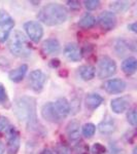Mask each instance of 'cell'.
Returning <instances> with one entry per match:
<instances>
[{
	"label": "cell",
	"instance_id": "39",
	"mask_svg": "<svg viewBox=\"0 0 137 154\" xmlns=\"http://www.w3.org/2000/svg\"><path fill=\"white\" fill-rule=\"evenodd\" d=\"M4 153V145L3 143L0 141V154H3Z\"/></svg>",
	"mask_w": 137,
	"mask_h": 154
},
{
	"label": "cell",
	"instance_id": "8",
	"mask_svg": "<svg viewBox=\"0 0 137 154\" xmlns=\"http://www.w3.org/2000/svg\"><path fill=\"white\" fill-rule=\"evenodd\" d=\"M28 81H29L30 88L33 89L36 93H40L42 89H43L44 84H46V75L40 70V69H36V70L30 72Z\"/></svg>",
	"mask_w": 137,
	"mask_h": 154
},
{
	"label": "cell",
	"instance_id": "38",
	"mask_svg": "<svg viewBox=\"0 0 137 154\" xmlns=\"http://www.w3.org/2000/svg\"><path fill=\"white\" fill-rule=\"evenodd\" d=\"M39 154H54L53 151L51 150V149H49V148H44L43 150L41 151Z\"/></svg>",
	"mask_w": 137,
	"mask_h": 154
},
{
	"label": "cell",
	"instance_id": "40",
	"mask_svg": "<svg viewBox=\"0 0 137 154\" xmlns=\"http://www.w3.org/2000/svg\"><path fill=\"white\" fill-rule=\"evenodd\" d=\"M136 151H137V148H136V147H134V149H133V153H132V154H136V153H137Z\"/></svg>",
	"mask_w": 137,
	"mask_h": 154
},
{
	"label": "cell",
	"instance_id": "9",
	"mask_svg": "<svg viewBox=\"0 0 137 154\" xmlns=\"http://www.w3.org/2000/svg\"><path fill=\"white\" fill-rule=\"evenodd\" d=\"M97 22H98V25L100 26V28L105 30V31L113 30L116 28V23H118L116 14H114L113 12L108 11L101 12V14H99Z\"/></svg>",
	"mask_w": 137,
	"mask_h": 154
},
{
	"label": "cell",
	"instance_id": "30",
	"mask_svg": "<svg viewBox=\"0 0 137 154\" xmlns=\"http://www.w3.org/2000/svg\"><path fill=\"white\" fill-rule=\"evenodd\" d=\"M55 153L56 154H71V149L63 144H58L55 147Z\"/></svg>",
	"mask_w": 137,
	"mask_h": 154
},
{
	"label": "cell",
	"instance_id": "35",
	"mask_svg": "<svg viewBox=\"0 0 137 154\" xmlns=\"http://www.w3.org/2000/svg\"><path fill=\"white\" fill-rule=\"evenodd\" d=\"M67 4L73 11H76V9L81 8V2L79 1H75V0H72V1H67Z\"/></svg>",
	"mask_w": 137,
	"mask_h": 154
},
{
	"label": "cell",
	"instance_id": "17",
	"mask_svg": "<svg viewBox=\"0 0 137 154\" xmlns=\"http://www.w3.org/2000/svg\"><path fill=\"white\" fill-rule=\"evenodd\" d=\"M104 102V98L97 93H90L86 96L84 104L90 110H95Z\"/></svg>",
	"mask_w": 137,
	"mask_h": 154
},
{
	"label": "cell",
	"instance_id": "21",
	"mask_svg": "<svg viewBox=\"0 0 137 154\" xmlns=\"http://www.w3.org/2000/svg\"><path fill=\"white\" fill-rule=\"evenodd\" d=\"M78 73L81 78L84 81H90L95 77L96 69L92 65H84L78 69Z\"/></svg>",
	"mask_w": 137,
	"mask_h": 154
},
{
	"label": "cell",
	"instance_id": "37",
	"mask_svg": "<svg viewBox=\"0 0 137 154\" xmlns=\"http://www.w3.org/2000/svg\"><path fill=\"white\" fill-rule=\"evenodd\" d=\"M128 29L130 30V31L134 32V33H136V32H137V24H136V22L129 24V25H128Z\"/></svg>",
	"mask_w": 137,
	"mask_h": 154
},
{
	"label": "cell",
	"instance_id": "7",
	"mask_svg": "<svg viewBox=\"0 0 137 154\" xmlns=\"http://www.w3.org/2000/svg\"><path fill=\"white\" fill-rule=\"evenodd\" d=\"M6 131H7V142H6L7 154H17L19 152L20 146H21L20 133L14 126H11Z\"/></svg>",
	"mask_w": 137,
	"mask_h": 154
},
{
	"label": "cell",
	"instance_id": "24",
	"mask_svg": "<svg viewBox=\"0 0 137 154\" xmlns=\"http://www.w3.org/2000/svg\"><path fill=\"white\" fill-rule=\"evenodd\" d=\"M130 7V2L129 1H113L110 2L109 8L110 11L116 14V12H125Z\"/></svg>",
	"mask_w": 137,
	"mask_h": 154
},
{
	"label": "cell",
	"instance_id": "20",
	"mask_svg": "<svg viewBox=\"0 0 137 154\" xmlns=\"http://www.w3.org/2000/svg\"><path fill=\"white\" fill-rule=\"evenodd\" d=\"M137 68V60L134 57H129L122 63V70L127 75H132L135 73Z\"/></svg>",
	"mask_w": 137,
	"mask_h": 154
},
{
	"label": "cell",
	"instance_id": "6",
	"mask_svg": "<svg viewBox=\"0 0 137 154\" xmlns=\"http://www.w3.org/2000/svg\"><path fill=\"white\" fill-rule=\"evenodd\" d=\"M24 30L27 34V38L32 40L34 43H38L43 36V27L39 22L29 21L24 24Z\"/></svg>",
	"mask_w": 137,
	"mask_h": 154
},
{
	"label": "cell",
	"instance_id": "4",
	"mask_svg": "<svg viewBox=\"0 0 137 154\" xmlns=\"http://www.w3.org/2000/svg\"><path fill=\"white\" fill-rule=\"evenodd\" d=\"M116 72V63L108 56H102L98 61L97 75L100 79L109 78Z\"/></svg>",
	"mask_w": 137,
	"mask_h": 154
},
{
	"label": "cell",
	"instance_id": "11",
	"mask_svg": "<svg viewBox=\"0 0 137 154\" xmlns=\"http://www.w3.org/2000/svg\"><path fill=\"white\" fill-rule=\"evenodd\" d=\"M131 104V97L122 96L119 98H114L110 102V108L113 113L121 114L127 111Z\"/></svg>",
	"mask_w": 137,
	"mask_h": 154
},
{
	"label": "cell",
	"instance_id": "32",
	"mask_svg": "<svg viewBox=\"0 0 137 154\" xmlns=\"http://www.w3.org/2000/svg\"><path fill=\"white\" fill-rule=\"evenodd\" d=\"M109 154H125L124 149L121 148L116 143H110L109 145Z\"/></svg>",
	"mask_w": 137,
	"mask_h": 154
},
{
	"label": "cell",
	"instance_id": "3",
	"mask_svg": "<svg viewBox=\"0 0 137 154\" xmlns=\"http://www.w3.org/2000/svg\"><path fill=\"white\" fill-rule=\"evenodd\" d=\"M8 41V49L14 56L18 58H28L32 54L31 44L21 31H14Z\"/></svg>",
	"mask_w": 137,
	"mask_h": 154
},
{
	"label": "cell",
	"instance_id": "26",
	"mask_svg": "<svg viewBox=\"0 0 137 154\" xmlns=\"http://www.w3.org/2000/svg\"><path fill=\"white\" fill-rule=\"evenodd\" d=\"M81 98L79 95L74 96L73 98L71 99V102L69 103L70 105V113L71 114H76L81 110Z\"/></svg>",
	"mask_w": 137,
	"mask_h": 154
},
{
	"label": "cell",
	"instance_id": "27",
	"mask_svg": "<svg viewBox=\"0 0 137 154\" xmlns=\"http://www.w3.org/2000/svg\"><path fill=\"white\" fill-rule=\"evenodd\" d=\"M127 120L132 126H135L137 125V115H136V109L132 108L129 109L128 113H127Z\"/></svg>",
	"mask_w": 137,
	"mask_h": 154
},
{
	"label": "cell",
	"instance_id": "15",
	"mask_svg": "<svg viewBox=\"0 0 137 154\" xmlns=\"http://www.w3.org/2000/svg\"><path fill=\"white\" fill-rule=\"evenodd\" d=\"M41 48L46 54L55 56V54H58L61 51V44L57 38H48L42 42Z\"/></svg>",
	"mask_w": 137,
	"mask_h": 154
},
{
	"label": "cell",
	"instance_id": "31",
	"mask_svg": "<svg viewBox=\"0 0 137 154\" xmlns=\"http://www.w3.org/2000/svg\"><path fill=\"white\" fill-rule=\"evenodd\" d=\"M9 128H11V122H9L8 118L0 115V133L7 131Z\"/></svg>",
	"mask_w": 137,
	"mask_h": 154
},
{
	"label": "cell",
	"instance_id": "34",
	"mask_svg": "<svg viewBox=\"0 0 137 154\" xmlns=\"http://www.w3.org/2000/svg\"><path fill=\"white\" fill-rule=\"evenodd\" d=\"M7 101V93L6 89L0 83V104H3Z\"/></svg>",
	"mask_w": 137,
	"mask_h": 154
},
{
	"label": "cell",
	"instance_id": "14",
	"mask_svg": "<svg viewBox=\"0 0 137 154\" xmlns=\"http://www.w3.org/2000/svg\"><path fill=\"white\" fill-rule=\"evenodd\" d=\"M64 56L71 62H79L83 58V54L76 43H67L63 51Z\"/></svg>",
	"mask_w": 137,
	"mask_h": 154
},
{
	"label": "cell",
	"instance_id": "13",
	"mask_svg": "<svg viewBox=\"0 0 137 154\" xmlns=\"http://www.w3.org/2000/svg\"><path fill=\"white\" fill-rule=\"evenodd\" d=\"M98 130L101 135H104V136L113 135L116 130V123L114 118H113L109 115H106L105 117L103 118V120L99 123Z\"/></svg>",
	"mask_w": 137,
	"mask_h": 154
},
{
	"label": "cell",
	"instance_id": "36",
	"mask_svg": "<svg viewBox=\"0 0 137 154\" xmlns=\"http://www.w3.org/2000/svg\"><path fill=\"white\" fill-rule=\"evenodd\" d=\"M49 65L53 67V68H58V67L61 65V62H60V60L58 59H53L51 61V63H49Z\"/></svg>",
	"mask_w": 137,
	"mask_h": 154
},
{
	"label": "cell",
	"instance_id": "16",
	"mask_svg": "<svg viewBox=\"0 0 137 154\" xmlns=\"http://www.w3.org/2000/svg\"><path fill=\"white\" fill-rule=\"evenodd\" d=\"M66 134L70 141H76L81 136V123L76 119H72L66 125Z\"/></svg>",
	"mask_w": 137,
	"mask_h": 154
},
{
	"label": "cell",
	"instance_id": "12",
	"mask_svg": "<svg viewBox=\"0 0 137 154\" xmlns=\"http://www.w3.org/2000/svg\"><path fill=\"white\" fill-rule=\"evenodd\" d=\"M41 116L43 119L52 123H59L62 120L60 115L57 113L56 109H55L53 102H48L46 103L41 108Z\"/></svg>",
	"mask_w": 137,
	"mask_h": 154
},
{
	"label": "cell",
	"instance_id": "10",
	"mask_svg": "<svg viewBox=\"0 0 137 154\" xmlns=\"http://www.w3.org/2000/svg\"><path fill=\"white\" fill-rule=\"evenodd\" d=\"M127 88V83L123 79L121 78H113L109 79L105 81L103 84V88L106 93L110 94V95H116V94H121Z\"/></svg>",
	"mask_w": 137,
	"mask_h": 154
},
{
	"label": "cell",
	"instance_id": "19",
	"mask_svg": "<svg viewBox=\"0 0 137 154\" xmlns=\"http://www.w3.org/2000/svg\"><path fill=\"white\" fill-rule=\"evenodd\" d=\"M27 70H28V66L26 64L19 66L18 68L14 69L8 73V78L11 79L12 82H20L23 80L24 76L26 75Z\"/></svg>",
	"mask_w": 137,
	"mask_h": 154
},
{
	"label": "cell",
	"instance_id": "18",
	"mask_svg": "<svg viewBox=\"0 0 137 154\" xmlns=\"http://www.w3.org/2000/svg\"><path fill=\"white\" fill-rule=\"evenodd\" d=\"M54 106L57 113L59 114L62 119L65 118L68 114H70V105H69V102L66 98L57 99L56 102L54 103Z\"/></svg>",
	"mask_w": 137,
	"mask_h": 154
},
{
	"label": "cell",
	"instance_id": "29",
	"mask_svg": "<svg viewBox=\"0 0 137 154\" xmlns=\"http://www.w3.org/2000/svg\"><path fill=\"white\" fill-rule=\"evenodd\" d=\"M106 147L101 143H95L92 147V154H106Z\"/></svg>",
	"mask_w": 137,
	"mask_h": 154
},
{
	"label": "cell",
	"instance_id": "33",
	"mask_svg": "<svg viewBox=\"0 0 137 154\" xmlns=\"http://www.w3.org/2000/svg\"><path fill=\"white\" fill-rule=\"evenodd\" d=\"M75 151L78 154H89V146H87L84 143H81L75 147Z\"/></svg>",
	"mask_w": 137,
	"mask_h": 154
},
{
	"label": "cell",
	"instance_id": "28",
	"mask_svg": "<svg viewBox=\"0 0 137 154\" xmlns=\"http://www.w3.org/2000/svg\"><path fill=\"white\" fill-rule=\"evenodd\" d=\"M84 4L88 11H95L100 6V1L99 0H86L84 1Z\"/></svg>",
	"mask_w": 137,
	"mask_h": 154
},
{
	"label": "cell",
	"instance_id": "1",
	"mask_svg": "<svg viewBox=\"0 0 137 154\" xmlns=\"http://www.w3.org/2000/svg\"><path fill=\"white\" fill-rule=\"evenodd\" d=\"M14 111L17 118L26 125L30 131H38L39 125L37 118V104L33 97L23 96L14 101Z\"/></svg>",
	"mask_w": 137,
	"mask_h": 154
},
{
	"label": "cell",
	"instance_id": "5",
	"mask_svg": "<svg viewBox=\"0 0 137 154\" xmlns=\"http://www.w3.org/2000/svg\"><path fill=\"white\" fill-rule=\"evenodd\" d=\"M14 27V20L4 9H0V43L5 42Z\"/></svg>",
	"mask_w": 137,
	"mask_h": 154
},
{
	"label": "cell",
	"instance_id": "23",
	"mask_svg": "<svg viewBox=\"0 0 137 154\" xmlns=\"http://www.w3.org/2000/svg\"><path fill=\"white\" fill-rule=\"evenodd\" d=\"M96 24V19L93 14H91L90 12L84 14L81 19L78 22V26L83 29H90L92 27H94Z\"/></svg>",
	"mask_w": 137,
	"mask_h": 154
},
{
	"label": "cell",
	"instance_id": "2",
	"mask_svg": "<svg viewBox=\"0 0 137 154\" xmlns=\"http://www.w3.org/2000/svg\"><path fill=\"white\" fill-rule=\"evenodd\" d=\"M37 19L46 26H58L67 21L68 11L59 3H49L39 9Z\"/></svg>",
	"mask_w": 137,
	"mask_h": 154
},
{
	"label": "cell",
	"instance_id": "25",
	"mask_svg": "<svg viewBox=\"0 0 137 154\" xmlns=\"http://www.w3.org/2000/svg\"><path fill=\"white\" fill-rule=\"evenodd\" d=\"M95 131H96V125L91 122L86 123L81 128V133H83L84 138H88V139L92 138V137L95 135Z\"/></svg>",
	"mask_w": 137,
	"mask_h": 154
},
{
	"label": "cell",
	"instance_id": "22",
	"mask_svg": "<svg viewBox=\"0 0 137 154\" xmlns=\"http://www.w3.org/2000/svg\"><path fill=\"white\" fill-rule=\"evenodd\" d=\"M114 49H116V54H119V57L124 56L126 54V51H135V45L134 44H130V42H128L125 39H118L116 42V45H114Z\"/></svg>",
	"mask_w": 137,
	"mask_h": 154
}]
</instances>
